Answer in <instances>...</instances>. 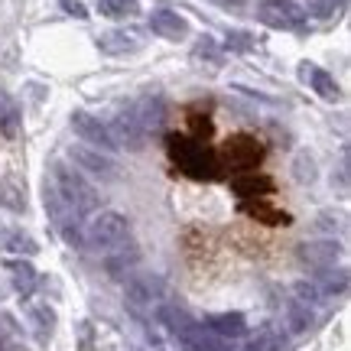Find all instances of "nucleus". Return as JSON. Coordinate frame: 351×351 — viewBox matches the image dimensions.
<instances>
[{
	"mask_svg": "<svg viewBox=\"0 0 351 351\" xmlns=\"http://www.w3.org/2000/svg\"><path fill=\"white\" fill-rule=\"evenodd\" d=\"M166 153L189 179H218L221 166H218V156L215 150H208L202 140L182 137V134H169L166 137Z\"/></svg>",
	"mask_w": 351,
	"mask_h": 351,
	"instance_id": "nucleus-1",
	"label": "nucleus"
},
{
	"mask_svg": "<svg viewBox=\"0 0 351 351\" xmlns=\"http://www.w3.org/2000/svg\"><path fill=\"white\" fill-rule=\"evenodd\" d=\"M52 189H56L59 202H62L75 218L91 215L98 208V192H95V186H91L82 173H75V169H69V166H62V163L52 166Z\"/></svg>",
	"mask_w": 351,
	"mask_h": 351,
	"instance_id": "nucleus-2",
	"label": "nucleus"
},
{
	"mask_svg": "<svg viewBox=\"0 0 351 351\" xmlns=\"http://www.w3.org/2000/svg\"><path fill=\"white\" fill-rule=\"evenodd\" d=\"M130 241V221L121 212H98L85 225V247L95 254H111Z\"/></svg>",
	"mask_w": 351,
	"mask_h": 351,
	"instance_id": "nucleus-3",
	"label": "nucleus"
},
{
	"mask_svg": "<svg viewBox=\"0 0 351 351\" xmlns=\"http://www.w3.org/2000/svg\"><path fill=\"white\" fill-rule=\"evenodd\" d=\"M166 296H169V287H166L163 276H156V274L127 276L124 300L137 315H153L166 302Z\"/></svg>",
	"mask_w": 351,
	"mask_h": 351,
	"instance_id": "nucleus-4",
	"label": "nucleus"
},
{
	"mask_svg": "<svg viewBox=\"0 0 351 351\" xmlns=\"http://www.w3.org/2000/svg\"><path fill=\"white\" fill-rule=\"evenodd\" d=\"M108 127H111V137H114V143H117V150L124 147V150H130V153H140L147 147V140H150V134L143 130L137 111H134V101L114 114V121Z\"/></svg>",
	"mask_w": 351,
	"mask_h": 351,
	"instance_id": "nucleus-5",
	"label": "nucleus"
},
{
	"mask_svg": "<svg viewBox=\"0 0 351 351\" xmlns=\"http://www.w3.org/2000/svg\"><path fill=\"white\" fill-rule=\"evenodd\" d=\"M218 156V166H228V169H251V166L261 163L263 147L251 134H234L221 143V150L215 153Z\"/></svg>",
	"mask_w": 351,
	"mask_h": 351,
	"instance_id": "nucleus-6",
	"label": "nucleus"
},
{
	"mask_svg": "<svg viewBox=\"0 0 351 351\" xmlns=\"http://www.w3.org/2000/svg\"><path fill=\"white\" fill-rule=\"evenodd\" d=\"M257 20L270 29H302L306 10L296 0H263L257 7Z\"/></svg>",
	"mask_w": 351,
	"mask_h": 351,
	"instance_id": "nucleus-7",
	"label": "nucleus"
},
{
	"mask_svg": "<svg viewBox=\"0 0 351 351\" xmlns=\"http://www.w3.org/2000/svg\"><path fill=\"white\" fill-rule=\"evenodd\" d=\"M72 130L85 140L88 147H95V150H101V153L117 150V143H114V137H111V127L104 124L101 117H95V114L75 111L72 114Z\"/></svg>",
	"mask_w": 351,
	"mask_h": 351,
	"instance_id": "nucleus-8",
	"label": "nucleus"
},
{
	"mask_svg": "<svg viewBox=\"0 0 351 351\" xmlns=\"http://www.w3.org/2000/svg\"><path fill=\"white\" fill-rule=\"evenodd\" d=\"M300 261L309 267V270H328L341 261V244L332 238H315V241H302L300 244Z\"/></svg>",
	"mask_w": 351,
	"mask_h": 351,
	"instance_id": "nucleus-9",
	"label": "nucleus"
},
{
	"mask_svg": "<svg viewBox=\"0 0 351 351\" xmlns=\"http://www.w3.org/2000/svg\"><path fill=\"white\" fill-rule=\"evenodd\" d=\"M69 156H72V163H75L82 173L98 176V179H114V176L121 173V169H117V163H114L108 153L95 150V147H88V143L72 147V150H69Z\"/></svg>",
	"mask_w": 351,
	"mask_h": 351,
	"instance_id": "nucleus-10",
	"label": "nucleus"
},
{
	"mask_svg": "<svg viewBox=\"0 0 351 351\" xmlns=\"http://www.w3.org/2000/svg\"><path fill=\"white\" fill-rule=\"evenodd\" d=\"M176 341H179L182 351H225V341L218 339L215 332H208L205 326H199V322H192L182 332H176Z\"/></svg>",
	"mask_w": 351,
	"mask_h": 351,
	"instance_id": "nucleus-11",
	"label": "nucleus"
},
{
	"mask_svg": "<svg viewBox=\"0 0 351 351\" xmlns=\"http://www.w3.org/2000/svg\"><path fill=\"white\" fill-rule=\"evenodd\" d=\"M300 78L306 82V85H313V91L319 95L322 101H341V88H339V82L328 75L326 69H319V65H313V62H302L300 65Z\"/></svg>",
	"mask_w": 351,
	"mask_h": 351,
	"instance_id": "nucleus-12",
	"label": "nucleus"
},
{
	"mask_svg": "<svg viewBox=\"0 0 351 351\" xmlns=\"http://www.w3.org/2000/svg\"><path fill=\"white\" fill-rule=\"evenodd\" d=\"M101 52H108V56H124V52H137L143 49V33L134 29V26H127V29H111V33H104L98 39Z\"/></svg>",
	"mask_w": 351,
	"mask_h": 351,
	"instance_id": "nucleus-13",
	"label": "nucleus"
},
{
	"mask_svg": "<svg viewBox=\"0 0 351 351\" xmlns=\"http://www.w3.org/2000/svg\"><path fill=\"white\" fill-rule=\"evenodd\" d=\"M150 29L163 39H186L189 36L186 16H179L176 10H153L150 13Z\"/></svg>",
	"mask_w": 351,
	"mask_h": 351,
	"instance_id": "nucleus-14",
	"label": "nucleus"
},
{
	"mask_svg": "<svg viewBox=\"0 0 351 351\" xmlns=\"http://www.w3.org/2000/svg\"><path fill=\"white\" fill-rule=\"evenodd\" d=\"M140 263V247L137 244H121V247H114L111 254H104V270L111 276H127V270H134Z\"/></svg>",
	"mask_w": 351,
	"mask_h": 351,
	"instance_id": "nucleus-15",
	"label": "nucleus"
},
{
	"mask_svg": "<svg viewBox=\"0 0 351 351\" xmlns=\"http://www.w3.org/2000/svg\"><path fill=\"white\" fill-rule=\"evenodd\" d=\"M283 322H287V328L293 335H302V332H309V328L319 322V315H315L313 306L293 300V302H287V309H283Z\"/></svg>",
	"mask_w": 351,
	"mask_h": 351,
	"instance_id": "nucleus-16",
	"label": "nucleus"
},
{
	"mask_svg": "<svg viewBox=\"0 0 351 351\" xmlns=\"http://www.w3.org/2000/svg\"><path fill=\"white\" fill-rule=\"evenodd\" d=\"M205 328L215 332L218 339H241L247 332V322L241 313H221V315H208L205 319Z\"/></svg>",
	"mask_w": 351,
	"mask_h": 351,
	"instance_id": "nucleus-17",
	"label": "nucleus"
},
{
	"mask_svg": "<svg viewBox=\"0 0 351 351\" xmlns=\"http://www.w3.org/2000/svg\"><path fill=\"white\" fill-rule=\"evenodd\" d=\"M326 300H332V296H341L345 289H348V270H335V267H328V270H315V276L309 280Z\"/></svg>",
	"mask_w": 351,
	"mask_h": 351,
	"instance_id": "nucleus-18",
	"label": "nucleus"
},
{
	"mask_svg": "<svg viewBox=\"0 0 351 351\" xmlns=\"http://www.w3.org/2000/svg\"><path fill=\"white\" fill-rule=\"evenodd\" d=\"M20 127H23V114H20V104L0 91V134L7 140L20 137Z\"/></svg>",
	"mask_w": 351,
	"mask_h": 351,
	"instance_id": "nucleus-19",
	"label": "nucleus"
},
{
	"mask_svg": "<svg viewBox=\"0 0 351 351\" xmlns=\"http://www.w3.org/2000/svg\"><path fill=\"white\" fill-rule=\"evenodd\" d=\"M134 111H137L140 124H143V130H147V134H153L156 127L163 124V101L156 98V95H147V98L134 101Z\"/></svg>",
	"mask_w": 351,
	"mask_h": 351,
	"instance_id": "nucleus-20",
	"label": "nucleus"
},
{
	"mask_svg": "<svg viewBox=\"0 0 351 351\" xmlns=\"http://www.w3.org/2000/svg\"><path fill=\"white\" fill-rule=\"evenodd\" d=\"M283 332L276 326H263V328H257L251 339L244 341V348L241 351H283Z\"/></svg>",
	"mask_w": 351,
	"mask_h": 351,
	"instance_id": "nucleus-21",
	"label": "nucleus"
},
{
	"mask_svg": "<svg viewBox=\"0 0 351 351\" xmlns=\"http://www.w3.org/2000/svg\"><path fill=\"white\" fill-rule=\"evenodd\" d=\"M0 205L7 212H26V186L16 182L13 176H3L0 179Z\"/></svg>",
	"mask_w": 351,
	"mask_h": 351,
	"instance_id": "nucleus-22",
	"label": "nucleus"
},
{
	"mask_svg": "<svg viewBox=\"0 0 351 351\" xmlns=\"http://www.w3.org/2000/svg\"><path fill=\"white\" fill-rule=\"evenodd\" d=\"M231 189H234V192H238L241 199H257V195H270V192H274V179H270V176H238V179H234V182H231Z\"/></svg>",
	"mask_w": 351,
	"mask_h": 351,
	"instance_id": "nucleus-23",
	"label": "nucleus"
},
{
	"mask_svg": "<svg viewBox=\"0 0 351 351\" xmlns=\"http://www.w3.org/2000/svg\"><path fill=\"white\" fill-rule=\"evenodd\" d=\"M98 10L108 20H130L140 13V3L137 0H98Z\"/></svg>",
	"mask_w": 351,
	"mask_h": 351,
	"instance_id": "nucleus-24",
	"label": "nucleus"
},
{
	"mask_svg": "<svg viewBox=\"0 0 351 351\" xmlns=\"http://www.w3.org/2000/svg\"><path fill=\"white\" fill-rule=\"evenodd\" d=\"M0 247H7L10 254H36L39 247H36V241L29 238V234H23V231H0Z\"/></svg>",
	"mask_w": 351,
	"mask_h": 351,
	"instance_id": "nucleus-25",
	"label": "nucleus"
},
{
	"mask_svg": "<svg viewBox=\"0 0 351 351\" xmlns=\"http://www.w3.org/2000/svg\"><path fill=\"white\" fill-rule=\"evenodd\" d=\"M29 322L36 328V335H52V328H56V313H52L49 302H33L29 306Z\"/></svg>",
	"mask_w": 351,
	"mask_h": 351,
	"instance_id": "nucleus-26",
	"label": "nucleus"
},
{
	"mask_svg": "<svg viewBox=\"0 0 351 351\" xmlns=\"http://www.w3.org/2000/svg\"><path fill=\"white\" fill-rule=\"evenodd\" d=\"M7 270H10V276H13V287L20 289L23 296L36 289V270H33L26 261H10L7 263Z\"/></svg>",
	"mask_w": 351,
	"mask_h": 351,
	"instance_id": "nucleus-27",
	"label": "nucleus"
},
{
	"mask_svg": "<svg viewBox=\"0 0 351 351\" xmlns=\"http://www.w3.org/2000/svg\"><path fill=\"white\" fill-rule=\"evenodd\" d=\"M241 212L254 215V218H261V221H267V225H287L289 221V215L274 212V208H267V205H254V202H244V205H241Z\"/></svg>",
	"mask_w": 351,
	"mask_h": 351,
	"instance_id": "nucleus-28",
	"label": "nucleus"
},
{
	"mask_svg": "<svg viewBox=\"0 0 351 351\" xmlns=\"http://www.w3.org/2000/svg\"><path fill=\"white\" fill-rule=\"evenodd\" d=\"M195 59H208L212 65L221 62V49H218V43L212 36H202L199 46H195Z\"/></svg>",
	"mask_w": 351,
	"mask_h": 351,
	"instance_id": "nucleus-29",
	"label": "nucleus"
},
{
	"mask_svg": "<svg viewBox=\"0 0 351 351\" xmlns=\"http://www.w3.org/2000/svg\"><path fill=\"white\" fill-rule=\"evenodd\" d=\"M306 7H309V13H313V16L328 20V16H335V13H339L341 0H306Z\"/></svg>",
	"mask_w": 351,
	"mask_h": 351,
	"instance_id": "nucleus-30",
	"label": "nucleus"
},
{
	"mask_svg": "<svg viewBox=\"0 0 351 351\" xmlns=\"http://www.w3.org/2000/svg\"><path fill=\"white\" fill-rule=\"evenodd\" d=\"M296 179H300V182H313L315 179V166H313V160H309L306 153L296 156Z\"/></svg>",
	"mask_w": 351,
	"mask_h": 351,
	"instance_id": "nucleus-31",
	"label": "nucleus"
},
{
	"mask_svg": "<svg viewBox=\"0 0 351 351\" xmlns=\"http://www.w3.org/2000/svg\"><path fill=\"white\" fill-rule=\"evenodd\" d=\"M254 46V39L251 33H228V43H225V49H234V52H247Z\"/></svg>",
	"mask_w": 351,
	"mask_h": 351,
	"instance_id": "nucleus-32",
	"label": "nucleus"
},
{
	"mask_svg": "<svg viewBox=\"0 0 351 351\" xmlns=\"http://www.w3.org/2000/svg\"><path fill=\"white\" fill-rule=\"evenodd\" d=\"M62 7L72 13V16H78V20H85V16H88L85 7H82V0H62Z\"/></svg>",
	"mask_w": 351,
	"mask_h": 351,
	"instance_id": "nucleus-33",
	"label": "nucleus"
},
{
	"mask_svg": "<svg viewBox=\"0 0 351 351\" xmlns=\"http://www.w3.org/2000/svg\"><path fill=\"white\" fill-rule=\"evenodd\" d=\"M192 124H195V134H212V124H208V117H192Z\"/></svg>",
	"mask_w": 351,
	"mask_h": 351,
	"instance_id": "nucleus-34",
	"label": "nucleus"
}]
</instances>
